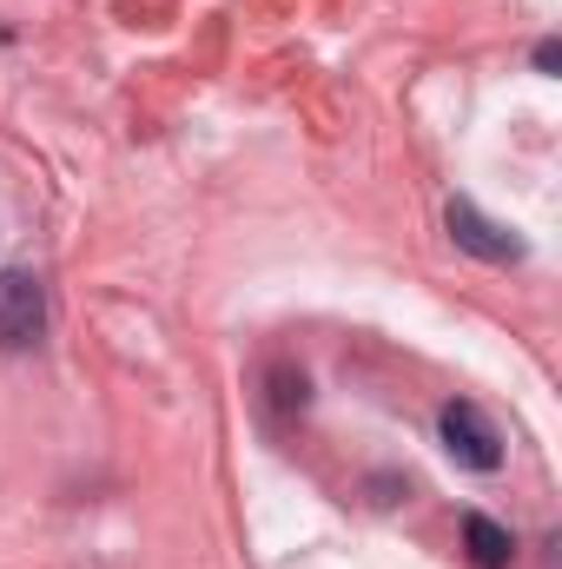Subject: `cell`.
<instances>
[{"mask_svg":"<svg viewBox=\"0 0 562 569\" xmlns=\"http://www.w3.org/2000/svg\"><path fill=\"white\" fill-rule=\"evenodd\" d=\"M443 226H450V239H456L463 252H476L483 266H516V259H523V239H516V232H503L496 219H483L470 199H450Z\"/></svg>","mask_w":562,"mask_h":569,"instance_id":"3957f363","label":"cell"},{"mask_svg":"<svg viewBox=\"0 0 562 569\" xmlns=\"http://www.w3.org/2000/svg\"><path fill=\"white\" fill-rule=\"evenodd\" d=\"M47 331V284L27 266L0 272V351H33Z\"/></svg>","mask_w":562,"mask_h":569,"instance_id":"6da1fadb","label":"cell"},{"mask_svg":"<svg viewBox=\"0 0 562 569\" xmlns=\"http://www.w3.org/2000/svg\"><path fill=\"white\" fill-rule=\"evenodd\" d=\"M463 543H470V563L476 569H510V557H516L510 530L490 523V517H463Z\"/></svg>","mask_w":562,"mask_h":569,"instance_id":"277c9868","label":"cell"},{"mask_svg":"<svg viewBox=\"0 0 562 569\" xmlns=\"http://www.w3.org/2000/svg\"><path fill=\"white\" fill-rule=\"evenodd\" d=\"M536 67H543V73H556V67H562V47H556V40H543V47H536Z\"/></svg>","mask_w":562,"mask_h":569,"instance_id":"5b68a950","label":"cell"},{"mask_svg":"<svg viewBox=\"0 0 562 569\" xmlns=\"http://www.w3.org/2000/svg\"><path fill=\"white\" fill-rule=\"evenodd\" d=\"M436 430H443V450L463 463V470H496L503 463V437H496V425L476 411V405H443V418H436Z\"/></svg>","mask_w":562,"mask_h":569,"instance_id":"7a4b0ae2","label":"cell"}]
</instances>
